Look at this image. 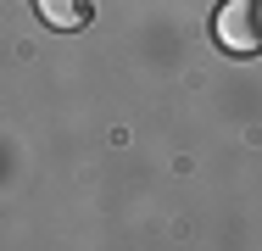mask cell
<instances>
[{"label":"cell","mask_w":262,"mask_h":251,"mask_svg":"<svg viewBox=\"0 0 262 251\" xmlns=\"http://www.w3.org/2000/svg\"><path fill=\"white\" fill-rule=\"evenodd\" d=\"M212 39L229 56H257L262 50V0H229V6H217Z\"/></svg>","instance_id":"obj_1"},{"label":"cell","mask_w":262,"mask_h":251,"mask_svg":"<svg viewBox=\"0 0 262 251\" xmlns=\"http://www.w3.org/2000/svg\"><path fill=\"white\" fill-rule=\"evenodd\" d=\"M34 11L51 23V28H84L95 17V0H34Z\"/></svg>","instance_id":"obj_2"}]
</instances>
